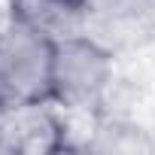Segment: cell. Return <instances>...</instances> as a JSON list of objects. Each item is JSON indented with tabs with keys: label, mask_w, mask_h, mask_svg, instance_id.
<instances>
[{
	"label": "cell",
	"mask_w": 155,
	"mask_h": 155,
	"mask_svg": "<svg viewBox=\"0 0 155 155\" xmlns=\"http://www.w3.org/2000/svg\"><path fill=\"white\" fill-rule=\"evenodd\" d=\"M55 37L15 21L0 34V82L9 104L40 107L55 97Z\"/></svg>",
	"instance_id": "obj_1"
},
{
	"label": "cell",
	"mask_w": 155,
	"mask_h": 155,
	"mask_svg": "<svg viewBox=\"0 0 155 155\" xmlns=\"http://www.w3.org/2000/svg\"><path fill=\"white\" fill-rule=\"evenodd\" d=\"M110 55L85 40V37H64L55 49V97L82 104L91 101L110 82Z\"/></svg>",
	"instance_id": "obj_2"
},
{
	"label": "cell",
	"mask_w": 155,
	"mask_h": 155,
	"mask_svg": "<svg viewBox=\"0 0 155 155\" xmlns=\"http://www.w3.org/2000/svg\"><path fill=\"white\" fill-rule=\"evenodd\" d=\"M85 0H12V21L64 40L76 34L79 21L88 15Z\"/></svg>",
	"instance_id": "obj_3"
},
{
	"label": "cell",
	"mask_w": 155,
	"mask_h": 155,
	"mask_svg": "<svg viewBox=\"0 0 155 155\" xmlns=\"http://www.w3.org/2000/svg\"><path fill=\"white\" fill-rule=\"evenodd\" d=\"M88 3V9H110L113 12V6H119L122 0H85Z\"/></svg>",
	"instance_id": "obj_4"
},
{
	"label": "cell",
	"mask_w": 155,
	"mask_h": 155,
	"mask_svg": "<svg viewBox=\"0 0 155 155\" xmlns=\"http://www.w3.org/2000/svg\"><path fill=\"white\" fill-rule=\"evenodd\" d=\"M9 104V94H6V88H3V82H0V110H3Z\"/></svg>",
	"instance_id": "obj_5"
}]
</instances>
